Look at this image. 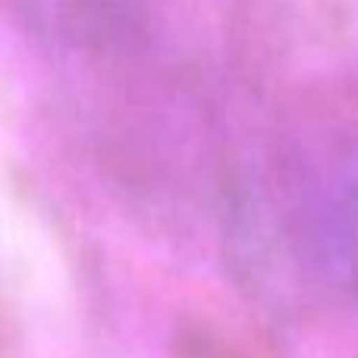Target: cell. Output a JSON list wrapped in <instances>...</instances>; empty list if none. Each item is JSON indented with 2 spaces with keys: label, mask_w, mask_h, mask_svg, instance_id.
Returning a JSON list of instances; mask_svg holds the SVG:
<instances>
[{
  "label": "cell",
  "mask_w": 358,
  "mask_h": 358,
  "mask_svg": "<svg viewBox=\"0 0 358 358\" xmlns=\"http://www.w3.org/2000/svg\"><path fill=\"white\" fill-rule=\"evenodd\" d=\"M35 29L63 41H98L126 22L129 0H19Z\"/></svg>",
  "instance_id": "cell-1"
},
{
  "label": "cell",
  "mask_w": 358,
  "mask_h": 358,
  "mask_svg": "<svg viewBox=\"0 0 358 358\" xmlns=\"http://www.w3.org/2000/svg\"><path fill=\"white\" fill-rule=\"evenodd\" d=\"M324 258L336 286L358 305V170L336 189L330 201Z\"/></svg>",
  "instance_id": "cell-2"
}]
</instances>
